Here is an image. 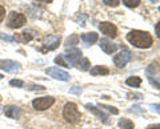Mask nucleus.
Returning a JSON list of instances; mask_svg holds the SVG:
<instances>
[{
	"label": "nucleus",
	"instance_id": "obj_1",
	"mask_svg": "<svg viewBox=\"0 0 160 129\" xmlns=\"http://www.w3.org/2000/svg\"><path fill=\"white\" fill-rule=\"evenodd\" d=\"M127 40L131 43L133 47L142 48V49L149 48L152 45V43H153V39L148 32L138 31V29H133V31L127 33Z\"/></svg>",
	"mask_w": 160,
	"mask_h": 129
},
{
	"label": "nucleus",
	"instance_id": "obj_2",
	"mask_svg": "<svg viewBox=\"0 0 160 129\" xmlns=\"http://www.w3.org/2000/svg\"><path fill=\"white\" fill-rule=\"evenodd\" d=\"M63 116L68 122H71V124H76L80 120V117H82L80 111L78 109V107H76V104L75 103H67L66 105H64Z\"/></svg>",
	"mask_w": 160,
	"mask_h": 129
},
{
	"label": "nucleus",
	"instance_id": "obj_3",
	"mask_svg": "<svg viewBox=\"0 0 160 129\" xmlns=\"http://www.w3.org/2000/svg\"><path fill=\"white\" fill-rule=\"evenodd\" d=\"M26 22H27V17L24 16L23 13L11 12V13H9V16H8V20H7V26L9 28L16 29V28L23 27L24 24H26Z\"/></svg>",
	"mask_w": 160,
	"mask_h": 129
},
{
	"label": "nucleus",
	"instance_id": "obj_4",
	"mask_svg": "<svg viewBox=\"0 0 160 129\" xmlns=\"http://www.w3.org/2000/svg\"><path fill=\"white\" fill-rule=\"evenodd\" d=\"M55 104V98L52 96H46V97H39L35 98L32 101V105L36 111H46V109L51 108Z\"/></svg>",
	"mask_w": 160,
	"mask_h": 129
},
{
	"label": "nucleus",
	"instance_id": "obj_5",
	"mask_svg": "<svg viewBox=\"0 0 160 129\" xmlns=\"http://www.w3.org/2000/svg\"><path fill=\"white\" fill-rule=\"evenodd\" d=\"M131 57H132L131 51H128V49L123 48L118 55H115L113 63H115V65H116V67L123 68V67H126V65H127V63L131 60Z\"/></svg>",
	"mask_w": 160,
	"mask_h": 129
},
{
	"label": "nucleus",
	"instance_id": "obj_6",
	"mask_svg": "<svg viewBox=\"0 0 160 129\" xmlns=\"http://www.w3.org/2000/svg\"><path fill=\"white\" fill-rule=\"evenodd\" d=\"M46 73L48 76H51L53 79H56V80H60V81H68L71 76H69V73L63 71V69L60 68H56V67H52V68H47L46 69Z\"/></svg>",
	"mask_w": 160,
	"mask_h": 129
},
{
	"label": "nucleus",
	"instance_id": "obj_7",
	"mask_svg": "<svg viewBox=\"0 0 160 129\" xmlns=\"http://www.w3.org/2000/svg\"><path fill=\"white\" fill-rule=\"evenodd\" d=\"M63 57L67 59V64H76L78 60L82 59V51L79 48H68L66 53L63 55Z\"/></svg>",
	"mask_w": 160,
	"mask_h": 129
},
{
	"label": "nucleus",
	"instance_id": "obj_8",
	"mask_svg": "<svg viewBox=\"0 0 160 129\" xmlns=\"http://www.w3.org/2000/svg\"><path fill=\"white\" fill-rule=\"evenodd\" d=\"M99 29L102 31V33L104 35H107L108 37H116L118 36V28L116 26H113L112 23H109V22H103V23H100L99 24Z\"/></svg>",
	"mask_w": 160,
	"mask_h": 129
},
{
	"label": "nucleus",
	"instance_id": "obj_9",
	"mask_svg": "<svg viewBox=\"0 0 160 129\" xmlns=\"http://www.w3.org/2000/svg\"><path fill=\"white\" fill-rule=\"evenodd\" d=\"M60 44V39L56 36H52V35H48V36L43 37V45H44V51H53L56 49Z\"/></svg>",
	"mask_w": 160,
	"mask_h": 129
},
{
	"label": "nucleus",
	"instance_id": "obj_10",
	"mask_svg": "<svg viewBox=\"0 0 160 129\" xmlns=\"http://www.w3.org/2000/svg\"><path fill=\"white\" fill-rule=\"evenodd\" d=\"M0 69L6 72H16L20 69V64L13 60H0Z\"/></svg>",
	"mask_w": 160,
	"mask_h": 129
},
{
	"label": "nucleus",
	"instance_id": "obj_11",
	"mask_svg": "<svg viewBox=\"0 0 160 129\" xmlns=\"http://www.w3.org/2000/svg\"><path fill=\"white\" fill-rule=\"evenodd\" d=\"M100 48H102L107 55H112V53L116 52L118 45L113 44L112 41H109L108 39H102V40H100Z\"/></svg>",
	"mask_w": 160,
	"mask_h": 129
},
{
	"label": "nucleus",
	"instance_id": "obj_12",
	"mask_svg": "<svg viewBox=\"0 0 160 129\" xmlns=\"http://www.w3.org/2000/svg\"><path fill=\"white\" fill-rule=\"evenodd\" d=\"M4 115L9 118H19L22 116V109L18 105H7L4 108Z\"/></svg>",
	"mask_w": 160,
	"mask_h": 129
},
{
	"label": "nucleus",
	"instance_id": "obj_13",
	"mask_svg": "<svg viewBox=\"0 0 160 129\" xmlns=\"http://www.w3.org/2000/svg\"><path fill=\"white\" fill-rule=\"evenodd\" d=\"M86 108L88 109V111H91L92 113H95V115H96L100 120H102L104 124H109V120H108V116L106 115V113H104L103 111H100L99 108H96L95 105H92V104H87L86 105Z\"/></svg>",
	"mask_w": 160,
	"mask_h": 129
},
{
	"label": "nucleus",
	"instance_id": "obj_14",
	"mask_svg": "<svg viewBox=\"0 0 160 129\" xmlns=\"http://www.w3.org/2000/svg\"><path fill=\"white\" fill-rule=\"evenodd\" d=\"M109 73V69L103 67V65H95L91 69V75L92 76H106Z\"/></svg>",
	"mask_w": 160,
	"mask_h": 129
},
{
	"label": "nucleus",
	"instance_id": "obj_15",
	"mask_svg": "<svg viewBox=\"0 0 160 129\" xmlns=\"http://www.w3.org/2000/svg\"><path fill=\"white\" fill-rule=\"evenodd\" d=\"M98 39H99V36H98V33H95V32H88V33H83L82 35V40L86 41L87 44L96 43Z\"/></svg>",
	"mask_w": 160,
	"mask_h": 129
},
{
	"label": "nucleus",
	"instance_id": "obj_16",
	"mask_svg": "<svg viewBox=\"0 0 160 129\" xmlns=\"http://www.w3.org/2000/svg\"><path fill=\"white\" fill-rule=\"evenodd\" d=\"M76 67L80 69V71H88L89 67H91V63H89L88 59L82 57L80 60H78V61H76Z\"/></svg>",
	"mask_w": 160,
	"mask_h": 129
},
{
	"label": "nucleus",
	"instance_id": "obj_17",
	"mask_svg": "<svg viewBox=\"0 0 160 129\" xmlns=\"http://www.w3.org/2000/svg\"><path fill=\"white\" fill-rule=\"evenodd\" d=\"M126 83H127V85H129V87L139 88V87H140V84H142V79L138 77V76H132V77L127 79Z\"/></svg>",
	"mask_w": 160,
	"mask_h": 129
},
{
	"label": "nucleus",
	"instance_id": "obj_18",
	"mask_svg": "<svg viewBox=\"0 0 160 129\" xmlns=\"http://www.w3.org/2000/svg\"><path fill=\"white\" fill-rule=\"evenodd\" d=\"M119 127L120 129H133L135 125L131 120H128V118H122V120L119 121Z\"/></svg>",
	"mask_w": 160,
	"mask_h": 129
},
{
	"label": "nucleus",
	"instance_id": "obj_19",
	"mask_svg": "<svg viewBox=\"0 0 160 129\" xmlns=\"http://www.w3.org/2000/svg\"><path fill=\"white\" fill-rule=\"evenodd\" d=\"M79 43V36L76 33H73V35H71L67 40H66V45L67 47H69V45H76V44Z\"/></svg>",
	"mask_w": 160,
	"mask_h": 129
},
{
	"label": "nucleus",
	"instance_id": "obj_20",
	"mask_svg": "<svg viewBox=\"0 0 160 129\" xmlns=\"http://www.w3.org/2000/svg\"><path fill=\"white\" fill-rule=\"evenodd\" d=\"M123 4L128 8H136L140 6V0H123Z\"/></svg>",
	"mask_w": 160,
	"mask_h": 129
},
{
	"label": "nucleus",
	"instance_id": "obj_21",
	"mask_svg": "<svg viewBox=\"0 0 160 129\" xmlns=\"http://www.w3.org/2000/svg\"><path fill=\"white\" fill-rule=\"evenodd\" d=\"M159 69H160V67H159V63L153 61V63L149 64V67L147 68V72H148V73H151V72H158Z\"/></svg>",
	"mask_w": 160,
	"mask_h": 129
},
{
	"label": "nucleus",
	"instance_id": "obj_22",
	"mask_svg": "<svg viewBox=\"0 0 160 129\" xmlns=\"http://www.w3.org/2000/svg\"><path fill=\"white\" fill-rule=\"evenodd\" d=\"M9 85L16 87V88H23L24 87V81L23 80H18V79H13V80L9 81Z\"/></svg>",
	"mask_w": 160,
	"mask_h": 129
},
{
	"label": "nucleus",
	"instance_id": "obj_23",
	"mask_svg": "<svg viewBox=\"0 0 160 129\" xmlns=\"http://www.w3.org/2000/svg\"><path fill=\"white\" fill-rule=\"evenodd\" d=\"M22 37H23L24 41H31L33 39V35L31 33V31H26V32L22 33Z\"/></svg>",
	"mask_w": 160,
	"mask_h": 129
},
{
	"label": "nucleus",
	"instance_id": "obj_24",
	"mask_svg": "<svg viewBox=\"0 0 160 129\" xmlns=\"http://www.w3.org/2000/svg\"><path fill=\"white\" fill-rule=\"evenodd\" d=\"M106 6H109V7H118L120 4V0H103Z\"/></svg>",
	"mask_w": 160,
	"mask_h": 129
},
{
	"label": "nucleus",
	"instance_id": "obj_25",
	"mask_svg": "<svg viewBox=\"0 0 160 129\" xmlns=\"http://www.w3.org/2000/svg\"><path fill=\"white\" fill-rule=\"evenodd\" d=\"M55 63L59 64V65H63V67H69L68 64H67V61H64L63 56H58L56 59H55Z\"/></svg>",
	"mask_w": 160,
	"mask_h": 129
},
{
	"label": "nucleus",
	"instance_id": "obj_26",
	"mask_svg": "<svg viewBox=\"0 0 160 129\" xmlns=\"http://www.w3.org/2000/svg\"><path fill=\"white\" fill-rule=\"evenodd\" d=\"M102 108H104V109H107V111H109L112 113V115H118L119 113V111L116 108H113V107H108V105H102Z\"/></svg>",
	"mask_w": 160,
	"mask_h": 129
},
{
	"label": "nucleus",
	"instance_id": "obj_27",
	"mask_svg": "<svg viewBox=\"0 0 160 129\" xmlns=\"http://www.w3.org/2000/svg\"><path fill=\"white\" fill-rule=\"evenodd\" d=\"M148 80L151 81V84H153V85L156 87V88H159V89H160V81H158L156 79H153L152 76H148Z\"/></svg>",
	"mask_w": 160,
	"mask_h": 129
},
{
	"label": "nucleus",
	"instance_id": "obj_28",
	"mask_svg": "<svg viewBox=\"0 0 160 129\" xmlns=\"http://www.w3.org/2000/svg\"><path fill=\"white\" fill-rule=\"evenodd\" d=\"M4 17H6V8L3 6H0V23L4 20Z\"/></svg>",
	"mask_w": 160,
	"mask_h": 129
},
{
	"label": "nucleus",
	"instance_id": "obj_29",
	"mask_svg": "<svg viewBox=\"0 0 160 129\" xmlns=\"http://www.w3.org/2000/svg\"><path fill=\"white\" fill-rule=\"evenodd\" d=\"M69 93H76V95H80V93H82V88H80V87H75L72 89H69Z\"/></svg>",
	"mask_w": 160,
	"mask_h": 129
},
{
	"label": "nucleus",
	"instance_id": "obj_30",
	"mask_svg": "<svg viewBox=\"0 0 160 129\" xmlns=\"http://www.w3.org/2000/svg\"><path fill=\"white\" fill-rule=\"evenodd\" d=\"M0 39H3V40H7V41H12L13 40V37L7 36V35H4V33H0Z\"/></svg>",
	"mask_w": 160,
	"mask_h": 129
},
{
	"label": "nucleus",
	"instance_id": "obj_31",
	"mask_svg": "<svg viewBox=\"0 0 160 129\" xmlns=\"http://www.w3.org/2000/svg\"><path fill=\"white\" fill-rule=\"evenodd\" d=\"M29 89H32V91H36V89H38V91H44L46 88H44V87H40V85H32Z\"/></svg>",
	"mask_w": 160,
	"mask_h": 129
},
{
	"label": "nucleus",
	"instance_id": "obj_32",
	"mask_svg": "<svg viewBox=\"0 0 160 129\" xmlns=\"http://www.w3.org/2000/svg\"><path fill=\"white\" fill-rule=\"evenodd\" d=\"M147 129H160V124H152V125H148Z\"/></svg>",
	"mask_w": 160,
	"mask_h": 129
},
{
	"label": "nucleus",
	"instance_id": "obj_33",
	"mask_svg": "<svg viewBox=\"0 0 160 129\" xmlns=\"http://www.w3.org/2000/svg\"><path fill=\"white\" fill-rule=\"evenodd\" d=\"M155 31H156V35H158V37L160 39V22L156 24V27H155Z\"/></svg>",
	"mask_w": 160,
	"mask_h": 129
},
{
	"label": "nucleus",
	"instance_id": "obj_34",
	"mask_svg": "<svg viewBox=\"0 0 160 129\" xmlns=\"http://www.w3.org/2000/svg\"><path fill=\"white\" fill-rule=\"evenodd\" d=\"M151 107H152L153 111H156V112L160 113V104H156V105H151Z\"/></svg>",
	"mask_w": 160,
	"mask_h": 129
},
{
	"label": "nucleus",
	"instance_id": "obj_35",
	"mask_svg": "<svg viewBox=\"0 0 160 129\" xmlns=\"http://www.w3.org/2000/svg\"><path fill=\"white\" fill-rule=\"evenodd\" d=\"M38 2H42V3H52V0H38Z\"/></svg>",
	"mask_w": 160,
	"mask_h": 129
},
{
	"label": "nucleus",
	"instance_id": "obj_36",
	"mask_svg": "<svg viewBox=\"0 0 160 129\" xmlns=\"http://www.w3.org/2000/svg\"><path fill=\"white\" fill-rule=\"evenodd\" d=\"M2 79H3V75H0V80H2Z\"/></svg>",
	"mask_w": 160,
	"mask_h": 129
},
{
	"label": "nucleus",
	"instance_id": "obj_37",
	"mask_svg": "<svg viewBox=\"0 0 160 129\" xmlns=\"http://www.w3.org/2000/svg\"><path fill=\"white\" fill-rule=\"evenodd\" d=\"M151 2H156V0H151Z\"/></svg>",
	"mask_w": 160,
	"mask_h": 129
},
{
	"label": "nucleus",
	"instance_id": "obj_38",
	"mask_svg": "<svg viewBox=\"0 0 160 129\" xmlns=\"http://www.w3.org/2000/svg\"><path fill=\"white\" fill-rule=\"evenodd\" d=\"M159 11H160V7H159Z\"/></svg>",
	"mask_w": 160,
	"mask_h": 129
}]
</instances>
